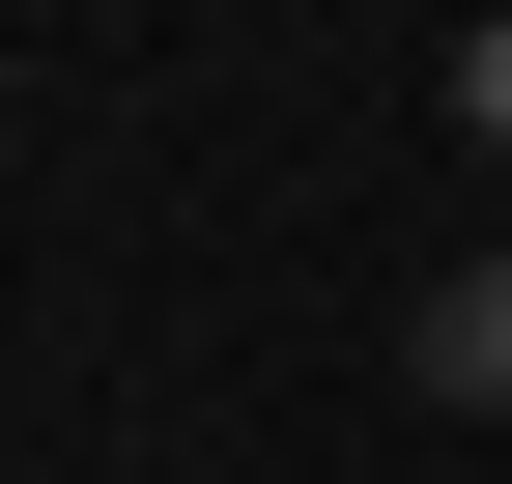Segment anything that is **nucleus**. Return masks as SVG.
I'll use <instances>...</instances> for the list:
<instances>
[{
	"label": "nucleus",
	"instance_id": "obj_1",
	"mask_svg": "<svg viewBox=\"0 0 512 484\" xmlns=\"http://www.w3.org/2000/svg\"><path fill=\"white\" fill-rule=\"evenodd\" d=\"M399 399H427V428H512V228L399 285Z\"/></svg>",
	"mask_w": 512,
	"mask_h": 484
},
{
	"label": "nucleus",
	"instance_id": "obj_2",
	"mask_svg": "<svg viewBox=\"0 0 512 484\" xmlns=\"http://www.w3.org/2000/svg\"><path fill=\"white\" fill-rule=\"evenodd\" d=\"M427 114H456V171H512V0H484L456 57H427Z\"/></svg>",
	"mask_w": 512,
	"mask_h": 484
}]
</instances>
